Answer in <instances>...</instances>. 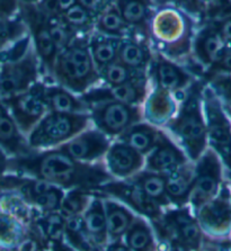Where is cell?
Returning <instances> with one entry per match:
<instances>
[{"label": "cell", "mask_w": 231, "mask_h": 251, "mask_svg": "<svg viewBox=\"0 0 231 251\" xmlns=\"http://www.w3.org/2000/svg\"><path fill=\"white\" fill-rule=\"evenodd\" d=\"M8 170L31 175L35 179L60 188L93 191L112 180L105 162L77 161L59 149L45 150L29 157L9 159Z\"/></svg>", "instance_id": "6da1fadb"}, {"label": "cell", "mask_w": 231, "mask_h": 251, "mask_svg": "<svg viewBox=\"0 0 231 251\" xmlns=\"http://www.w3.org/2000/svg\"><path fill=\"white\" fill-rule=\"evenodd\" d=\"M205 85L206 82L202 79L193 81L185 91V97L175 116L165 125L175 139V143L193 163L209 148L202 105V93Z\"/></svg>", "instance_id": "7a4b0ae2"}, {"label": "cell", "mask_w": 231, "mask_h": 251, "mask_svg": "<svg viewBox=\"0 0 231 251\" xmlns=\"http://www.w3.org/2000/svg\"><path fill=\"white\" fill-rule=\"evenodd\" d=\"M41 63L28 32L0 52V101L31 88L40 78Z\"/></svg>", "instance_id": "3957f363"}, {"label": "cell", "mask_w": 231, "mask_h": 251, "mask_svg": "<svg viewBox=\"0 0 231 251\" xmlns=\"http://www.w3.org/2000/svg\"><path fill=\"white\" fill-rule=\"evenodd\" d=\"M193 29L194 22L188 14L176 7H161L151 16L149 37L159 53L175 62L191 54Z\"/></svg>", "instance_id": "277c9868"}, {"label": "cell", "mask_w": 231, "mask_h": 251, "mask_svg": "<svg viewBox=\"0 0 231 251\" xmlns=\"http://www.w3.org/2000/svg\"><path fill=\"white\" fill-rule=\"evenodd\" d=\"M90 36L75 37L56 55L51 77L74 95H84L101 81V75L89 51Z\"/></svg>", "instance_id": "5b68a950"}, {"label": "cell", "mask_w": 231, "mask_h": 251, "mask_svg": "<svg viewBox=\"0 0 231 251\" xmlns=\"http://www.w3.org/2000/svg\"><path fill=\"white\" fill-rule=\"evenodd\" d=\"M92 125L88 114H64L49 112L27 136L33 151L51 150L69 142Z\"/></svg>", "instance_id": "8992f818"}, {"label": "cell", "mask_w": 231, "mask_h": 251, "mask_svg": "<svg viewBox=\"0 0 231 251\" xmlns=\"http://www.w3.org/2000/svg\"><path fill=\"white\" fill-rule=\"evenodd\" d=\"M202 105L209 148L219 155L231 180V121L220 98L207 85L202 93Z\"/></svg>", "instance_id": "52a82bcc"}, {"label": "cell", "mask_w": 231, "mask_h": 251, "mask_svg": "<svg viewBox=\"0 0 231 251\" xmlns=\"http://www.w3.org/2000/svg\"><path fill=\"white\" fill-rule=\"evenodd\" d=\"M159 237L173 247L184 251H201L204 242V234L188 207L172 210L160 220L154 222Z\"/></svg>", "instance_id": "ba28073f"}, {"label": "cell", "mask_w": 231, "mask_h": 251, "mask_svg": "<svg viewBox=\"0 0 231 251\" xmlns=\"http://www.w3.org/2000/svg\"><path fill=\"white\" fill-rule=\"evenodd\" d=\"M204 242H231V186L225 180L220 192L194 213Z\"/></svg>", "instance_id": "9c48e42d"}, {"label": "cell", "mask_w": 231, "mask_h": 251, "mask_svg": "<svg viewBox=\"0 0 231 251\" xmlns=\"http://www.w3.org/2000/svg\"><path fill=\"white\" fill-rule=\"evenodd\" d=\"M45 87L47 83L37 81L24 93L1 101L26 139L49 113Z\"/></svg>", "instance_id": "30bf717a"}, {"label": "cell", "mask_w": 231, "mask_h": 251, "mask_svg": "<svg viewBox=\"0 0 231 251\" xmlns=\"http://www.w3.org/2000/svg\"><path fill=\"white\" fill-rule=\"evenodd\" d=\"M89 116L95 128L111 139H117L133 125L143 122L142 106L117 101L90 106Z\"/></svg>", "instance_id": "8fae6325"}, {"label": "cell", "mask_w": 231, "mask_h": 251, "mask_svg": "<svg viewBox=\"0 0 231 251\" xmlns=\"http://www.w3.org/2000/svg\"><path fill=\"white\" fill-rule=\"evenodd\" d=\"M223 182V165L220 158L211 148H207L195 162L194 181L188 201L194 213L218 195Z\"/></svg>", "instance_id": "7c38bea8"}, {"label": "cell", "mask_w": 231, "mask_h": 251, "mask_svg": "<svg viewBox=\"0 0 231 251\" xmlns=\"http://www.w3.org/2000/svg\"><path fill=\"white\" fill-rule=\"evenodd\" d=\"M20 16L31 35L34 50L39 56L41 68L51 75L58 51L49 33L45 14L37 2L26 1L20 2Z\"/></svg>", "instance_id": "4fadbf2b"}, {"label": "cell", "mask_w": 231, "mask_h": 251, "mask_svg": "<svg viewBox=\"0 0 231 251\" xmlns=\"http://www.w3.org/2000/svg\"><path fill=\"white\" fill-rule=\"evenodd\" d=\"M150 91L151 87L149 77L145 75V77L135 79L133 81L121 86L94 87L84 95H81L79 98L88 107L107 101H117L128 105L142 106Z\"/></svg>", "instance_id": "5bb4252c"}, {"label": "cell", "mask_w": 231, "mask_h": 251, "mask_svg": "<svg viewBox=\"0 0 231 251\" xmlns=\"http://www.w3.org/2000/svg\"><path fill=\"white\" fill-rule=\"evenodd\" d=\"M93 191H98L106 195L116 197L117 200L122 201L124 204L130 206L140 215L147 216L154 222L161 219L162 213L160 206L151 201L142 189L137 185L128 181L121 180H109L105 184L98 186Z\"/></svg>", "instance_id": "9a60e30c"}, {"label": "cell", "mask_w": 231, "mask_h": 251, "mask_svg": "<svg viewBox=\"0 0 231 251\" xmlns=\"http://www.w3.org/2000/svg\"><path fill=\"white\" fill-rule=\"evenodd\" d=\"M111 144V140L103 133L95 127H89L56 149L77 161L94 163L105 158Z\"/></svg>", "instance_id": "2e32d148"}, {"label": "cell", "mask_w": 231, "mask_h": 251, "mask_svg": "<svg viewBox=\"0 0 231 251\" xmlns=\"http://www.w3.org/2000/svg\"><path fill=\"white\" fill-rule=\"evenodd\" d=\"M227 50H228V47L213 23H204L202 28L193 39V54H194L196 64L201 67L203 72L217 63Z\"/></svg>", "instance_id": "e0dca14e"}, {"label": "cell", "mask_w": 231, "mask_h": 251, "mask_svg": "<svg viewBox=\"0 0 231 251\" xmlns=\"http://www.w3.org/2000/svg\"><path fill=\"white\" fill-rule=\"evenodd\" d=\"M189 160L170 135L160 130L158 142L146 157L145 168L150 173L167 175Z\"/></svg>", "instance_id": "ac0fdd59"}, {"label": "cell", "mask_w": 231, "mask_h": 251, "mask_svg": "<svg viewBox=\"0 0 231 251\" xmlns=\"http://www.w3.org/2000/svg\"><path fill=\"white\" fill-rule=\"evenodd\" d=\"M151 67V78L158 88L164 89L168 93L175 95L180 91L186 90L189 85L194 81L191 74L179 64L169 60L161 54L154 53Z\"/></svg>", "instance_id": "d6986e66"}, {"label": "cell", "mask_w": 231, "mask_h": 251, "mask_svg": "<svg viewBox=\"0 0 231 251\" xmlns=\"http://www.w3.org/2000/svg\"><path fill=\"white\" fill-rule=\"evenodd\" d=\"M106 169L111 176L130 179L145 168L146 157L128 144L115 141L105 155Z\"/></svg>", "instance_id": "ffe728a7"}, {"label": "cell", "mask_w": 231, "mask_h": 251, "mask_svg": "<svg viewBox=\"0 0 231 251\" xmlns=\"http://www.w3.org/2000/svg\"><path fill=\"white\" fill-rule=\"evenodd\" d=\"M177 109L179 105L173 94L154 87L142 105L143 120L159 128L165 126L175 116Z\"/></svg>", "instance_id": "44dd1931"}, {"label": "cell", "mask_w": 231, "mask_h": 251, "mask_svg": "<svg viewBox=\"0 0 231 251\" xmlns=\"http://www.w3.org/2000/svg\"><path fill=\"white\" fill-rule=\"evenodd\" d=\"M0 148L7 155L15 158H24L34 152L28 147L27 139L22 134L13 117L7 112L0 101Z\"/></svg>", "instance_id": "7402d4cb"}, {"label": "cell", "mask_w": 231, "mask_h": 251, "mask_svg": "<svg viewBox=\"0 0 231 251\" xmlns=\"http://www.w3.org/2000/svg\"><path fill=\"white\" fill-rule=\"evenodd\" d=\"M153 59L154 54L148 42L130 35L121 42L116 61L132 70L147 72Z\"/></svg>", "instance_id": "603a6c76"}, {"label": "cell", "mask_w": 231, "mask_h": 251, "mask_svg": "<svg viewBox=\"0 0 231 251\" xmlns=\"http://www.w3.org/2000/svg\"><path fill=\"white\" fill-rule=\"evenodd\" d=\"M195 163L188 161L172 173L165 175L166 192L170 203L184 207L189 201L193 181H194Z\"/></svg>", "instance_id": "cb8c5ba5"}, {"label": "cell", "mask_w": 231, "mask_h": 251, "mask_svg": "<svg viewBox=\"0 0 231 251\" xmlns=\"http://www.w3.org/2000/svg\"><path fill=\"white\" fill-rule=\"evenodd\" d=\"M159 134H160V128L154 126L147 122H140L124 132L122 135L116 139V141L128 144L132 149L147 157L156 147Z\"/></svg>", "instance_id": "d4e9b609"}, {"label": "cell", "mask_w": 231, "mask_h": 251, "mask_svg": "<svg viewBox=\"0 0 231 251\" xmlns=\"http://www.w3.org/2000/svg\"><path fill=\"white\" fill-rule=\"evenodd\" d=\"M49 112L64 114H88L89 107L79 97L59 85L45 87Z\"/></svg>", "instance_id": "484cf974"}, {"label": "cell", "mask_w": 231, "mask_h": 251, "mask_svg": "<svg viewBox=\"0 0 231 251\" xmlns=\"http://www.w3.org/2000/svg\"><path fill=\"white\" fill-rule=\"evenodd\" d=\"M116 5L121 17L128 27L139 30L145 40L149 39V24L153 11H150L149 7L147 6L148 2L123 0V1H116Z\"/></svg>", "instance_id": "4316f807"}, {"label": "cell", "mask_w": 231, "mask_h": 251, "mask_svg": "<svg viewBox=\"0 0 231 251\" xmlns=\"http://www.w3.org/2000/svg\"><path fill=\"white\" fill-rule=\"evenodd\" d=\"M103 201L108 239H111L112 241H117L123 235H126L128 230L132 226V223L134 222L135 216L128 207L116 203V201Z\"/></svg>", "instance_id": "83f0119b"}, {"label": "cell", "mask_w": 231, "mask_h": 251, "mask_svg": "<svg viewBox=\"0 0 231 251\" xmlns=\"http://www.w3.org/2000/svg\"><path fill=\"white\" fill-rule=\"evenodd\" d=\"M87 234L93 239L98 247H104L108 241L107 227H106V215L104 201L94 196L89 206L82 216Z\"/></svg>", "instance_id": "f1b7e54d"}, {"label": "cell", "mask_w": 231, "mask_h": 251, "mask_svg": "<svg viewBox=\"0 0 231 251\" xmlns=\"http://www.w3.org/2000/svg\"><path fill=\"white\" fill-rule=\"evenodd\" d=\"M75 37L92 36V30L95 28L96 16L81 1H75L69 9L59 15Z\"/></svg>", "instance_id": "f546056e"}, {"label": "cell", "mask_w": 231, "mask_h": 251, "mask_svg": "<svg viewBox=\"0 0 231 251\" xmlns=\"http://www.w3.org/2000/svg\"><path fill=\"white\" fill-rule=\"evenodd\" d=\"M128 180L141 188L142 192L158 206H168L170 204L167 192H166L165 175L142 170Z\"/></svg>", "instance_id": "4dcf8cb0"}, {"label": "cell", "mask_w": 231, "mask_h": 251, "mask_svg": "<svg viewBox=\"0 0 231 251\" xmlns=\"http://www.w3.org/2000/svg\"><path fill=\"white\" fill-rule=\"evenodd\" d=\"M123 39L95 34L89 39V51L98 72L115 62Z\"/></svg>", "instance_id": "1f68e13d"}, {"label": "cell", "mask_w": 231, "mask_h": 251, "mask_svg": "<svg viewBox=\"0 0 231 251\" xmlns=\"http://www.w3.org/2000/svg\"><path fill=\"white\" fill-rule=\"evenodd\" d=\"M95 29L98 34L105 36L126 39L128 35V25L121 17L116 2H109V5L98 15L95 22Z\"/></svg>", "instance_id": "d6a6232c"}, {"label": "cell", "mask_w": 231, "mask_h": 251, "mask_svg": "<svg viewBox=\"0 0 231 251\" xmlns=\"http://www.w3.org/2000/svg\"><path fill=\"white\" fill-rule=\"evenodd\" d=\"M28 227L15 216L0 211V251L15 248Z\"/></svg>", "instance_id": "836d02e7"}, {"label": "cell", "mask_w": 231, "mask_h": 251, "mask_svg": "<svg viewBox=\"0 0 231 251\" xmlns=\"http://www.w3.org/2000/svg\"><path fill=\"white\" fill-rule=\"evenodd\" d=\"M64 220V235L76 251H101L100 247L87 234L82 215Z\"/></svg>", "instance_id": "e575fe53"}, {"label": "cell", "mask_w": 231, "mask_h": 251, "mask_svg": "<svg viewBox=\"0 0 231 251\" xmlns=\"http://www.w3.org/2000/svg\"><path fill=\"white\" fill-rule=\"evenodd\" d=\"M126 242L131 251H156L153 232L142 218L135 216L134 222L126 233Z\"/></svg>", "instance_id": "d590c367"}, {"label": "cell", "mask_w": 231, "mask_h": 251, "mask_svg": "<svg viewBox=\"0 0 231 251\" xmlns=\"http://www.w3.org/2000/svg\"><path fill=\"white\" fill-rule=\"evenodd\" d=\"M64 223L66 220L63 216L59 212H55L41 215L34 220L33 226L50 245L52 242L63 240Z\"/></svg>", "instance_id": "8d00e7d4"}, {"label": "cell", "mask_w": 231, "mask_h": 251, "mask_svg": "<svg viewBox=\"0 0 231 251\" xmlns=\"http://www.w3.org/2000/svg\"><path fill=\"white\" fill-rule=\"evenodd\" d=\"M92 197L90 191L80 188L71 189L67 195H64L59 213L64 219L80 216L88 208Z\"/></svg>", "instance_id": "74e56055"}, {"label": "cell", "mask_w": 231, "mask_h": 251, "mask_svg": "<svg viewBox=\"0 0 231 251\" xmlns=\"http://www.w3.org/2000/svg\"><path fill=\"white\" fill-rule=\"evenodd\" d=\"M101 80H103L107 87L121 86L124 83L133 81L135 79L148 75L147 72H139L123 66L122 63L113 62L100 71Z\"/></svg>", "instance_id": "f35d334b"}, {"label": "cell", "mask_w": 231, "mask_h": 251, "mask_svg": "<svg viewBox=\"0 0 231 251\" xmlns=\"http://www.w3.org/2000/svg\"><path fill=\"white\" fill-rule=\"evenodd\" d=\"M44 14L45 18H47V26L49 33H50L51 39L53 41V44H54L58 53H60L73 42L75 36L74 34L70 32L69 28L64 25V23L61 21L59 15L47 13Z\"/></svg>", "instance_id": "ab89813d"}, {"label": "cell", "mask_w": 231, "mask_h": 251, "mask_svg": "<svg viewBox=\"0 0 231 251\" xmlns=\"http://www.w3.org/2000/svg\"><path fill=\"white\" fill-rule=\"evenodd\" d=\"M63 197L64 193L62 189L60 187H56V186H52L48 192L37 196L32 201V206L36 208V210H40L42 215L59 212Z\"/></svg>", "instance_id": "60d3db41"}, {"label": "cell", "mask_w": 231, "mask_h": 251, "mask_svg": "<svg viewBox=\"0 0 231 251\" xmlns=\"http://www.w3.org/2000/svg\"><path fill=\"white\" fill-rule=\"evenodd\" d=\"M218 75H231V48H228V50L226 51L222 58L217 63L204 72L202 80L206 81L207 79Z\"/></svg>", "instance_id": "b9f144b4"}, {"label": "cell", "mask_w": 231, "mask_h": 251, "mask_svg": "<svg viewBox=\"0 0 231 251\" xmlns=\"http://www.w3.org/2000/svg\"><path fill=\"white\" fill-rule=\"evenodd\" d=\"M211 23H213L215 25V27H217L218 32L220 33V35L223 41H225V43L227 44V47L231 48V16L225 18V20Z\"/></svg>", "instance_id": "7bdbcfd3"}, {"label": "cell", "mask_w": 231, "mask_h": 251, "mask_svg": "<svg viewBox=\"0 0 231 251\" xmlns=\"http://www.w3.org/2000/svg\"><path fill=\"white\" fill-rule=\"evenodd\" d=\"M17 10H20V2L0 1V22L10 21Z\"/></svg>", "instance_id": "ee69618b"}, {"label": "cell", "mask_w": 231, "mask_h": 251, "mask_svg": "<svg viewBox=\"0 0 231 251\" xmlns=\"http://www.w3.org/2000/svg\"><path fill=\"white\" fill-rule=\"evenodd\" d=\"M8 166H9L8 155H7L5 152L2 151L1 148H0V178H1L2 175L8 170Z\"/></svg>", "instance_id": "f6af8a7d"}, {"label": "cell", "mask_w": 231, "mask_h": 251, "mask_svg": "<svg viewBox=\"0 0 231 251\" xmlns=\"http://www.w3.org/2000/svg\"><path fill=\"white\" fill-rule=\"evenodd\" d=\"M50 246H51L52 251H76L73 247L68 246L67 243H64L63 240L52 242V243H50Z\"/></svg>", "instance_id": "bcb514c9"}, {"label": "cell", "mask_w": 231, "mask_h": 251, "mask_svg": "<svg viewBox=\"0 0 231 251\" xmlns=\"http://www.w3.org/2000/svg\"><path fill=\"white\" fill-rule=\"evenodd\" d=\"M107 251H131L128 248L127 245H123L120 240L117 241H113L111 245L108 246Z\"/></svg>", "instance_id": "7dc6e473"}, {"label": "cell", "mask_w": 231, "mask_h": 251, "mask_svg": "<svg viewBox=\"0 0 231 251\" xmlns=\"http://www.w3.org/2000/svg\"><path fill=\"white\" fill-rule=\"evenodd\" d=\"M222 105H223V104H222ZM223 107H225V111H226V113H227V115L229 116V119H230V121H231V108L226 107V106H223Z\"/></svg>", "instance_id": "c3c4849f"}, {"label": "cell", "mask_w": 231, "mask_h": 251, "mask_svg": "<svg viewBox=\"0 0 231 251\" xmlns=\"http://www.w3.org/2000/svg\"><path fill=\"white\" fill-rule=\"evenodd\" d=\"M170 251H180L179 248H175V247H173L172 249H170Z\"/></svg>", "instance_id": "681fc988"}]
</instances>
